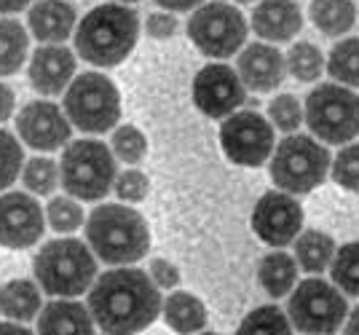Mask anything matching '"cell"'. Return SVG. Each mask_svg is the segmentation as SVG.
I'll return each mask as SVG.
<instances>
[{
    "instance_id": "obj_1",
    "label": "cell",
    "mask_w": 359,
    "mask_h": 335,
    "mask_svg": "<svg viewBox=\"0 0 359 335\" xmlns=\"http://www.w3.org/2000/svg\"><path fill=\"white\" fill-rule=\"evenodd\" d=\"M156 282L140 268H110L97 276L89 292V311L105 335H137L161 311Z\"/></svg>"
},
{
    "instance_id": "obj_2",
    "label": "cell",
    "mask_w": 359,
    "mask_h": 335,
    "mask_svg": "<svg viewBox=\"0 0 359 335\" xmlns=\"http://www.w3.org/2000/svg\"><path fill=\"white\" fill-rule=\"evenodd\" d=\"M140 38L137 11L123 3H102L81 19L75 51L94 67H116L132 54Z\"/></svg>"
},
{
    "instance_id": "obj_3",
    "label": "cell",
    "mask_w": 359,
    "mask_h": 335,
    "mask_svg": "<svg viewBox=\"0 0 359 335\" xmlns=\"http://www.w3.org/2000/svg\"><path fill=\"white\" fill-rule=\"evenodd\" d=\"M86 242L91 252L110 266H129L145 258L150 231L145 217L123 204H102L86 220Z\"/></svg>"
},
{
    "instance_id": "obj_4",
    "label": "cell",
    "mask_w": 359,
    "mask_h": 335,
    "mask_svg": "<svg viewBox=\"0 0 359 335\" xmlns=\"http://www.w3.org/2000/svg\"><path fill=\"white\" fill-rule=\"evenodd\" d=\"M94 252L78 239H54L35 255V279L48 295L78 298L94 285Z\"/></svg>"
},
{
    "instance_id": "obj_5",
    "label": "cell",
    "mask_w": 359,
    "mask_h": 335,
    "mask_svg": "<svg viewBox=\"0 0 359 335\" xmlns=\"http://www.w3.org/2000/svg\"><path fill=\"white\" fill-rule=\"evenodd\" d=\"M60 180L65 191L81 201L102 198L116 183L113 151L97 139H75L62 153Z\"/></svg>"
},
{
    "instance_id": "obj_6",
    "label": "cell",
    "mask_w": 359,
    "mask_h": 335,
    "mask_svg": "<svg viewBox=\"0 0 359 335\" xmlns=\"http://www.w3.org/2000/svg\"><path fill=\"white\" fill-rule=\"evenodd\" d=\"M330 172V151L309 135H290L271 158V180L285 193H309L325 183Z\"/></svg>"
},
{
    "instance_id": "obj_7",
    "label": "cell",
    "mask_w": 359,
    "mask_h": 335,
    "mask_svg": "<svg viewBox=\"0 0 359 335\" xmlns=\"http://www.w3.org/2000/svg\"><path fill=\"white\" fill-rule=\"evenodd\" d=\"M65 116L81 132L100 135L121 118V94L102 73H81L65 92Z\"/></svg>"
},
{
    "instance_id": "obj_8",
    "label": "cell",
    "mask_w": 359,
    "mask_h": 335,
    "mask_svg": "<svg viewBox=\"0 0 359 335\" xmlns=\"http://www.w3.org/2000/svg\"><path fill=\"white\" fill-rule=\"evenodd\" d=\"M303 121L322 142L344 145L359 135V94L348 86L322 83L309 94Z\"/></svg>"
},
{
    "instance_id": "obj_9",
    "label": "cell",
    "mask_w": 359,
    "mask_h": 335,
    "mask_svg": "<svg viewBox=\"0 0 359 335\" xmlns=\"http://www.w3.org/2000/svg\"><path fill=\"white\" fill-rule=\"evenodd\" d=\"M188 38L194 46L212 60H228L233 57L244 41H247V22L236 6L212 0L196 8L188 19Z\"/></svg>"
},
{
    "instance_id": "obj_10",
    "label": "cell",
    "mask_w": 359,
    "mask_h": 335,
    "mask_svg": "<svg viewBox=\"0 0 359 335\" xmlns=\"http://www.w3.org/2000/svg\"><path fill=\"white\" fill-rule=\"evenodd\" d=\"M290 322L306 335H332L348 317L344 292L325 279H306L290 295Z\"/></svg>"
},
{
    "instance_id": "obj_11",
    "label": "cell",
    "mask_w": 359,
    "mask_h": 335,
    "mask_svg": "<svg viewBox=\"0 0 359 335\" xmlns=\"http://www.w3.org/2000/svg\"><path fill=\"white\" fill-rule=\"evenodd\" d=\"M220 145L239 167H260L273 153V126L257 110L231 113L220 126Z\"/></svg>"
},
{
    "instance_id": "obj_12",
    "label": "cell",
    "mask_w": 359,
    "mask_h": 335,
    "mask_svg": "<svg viewBox=\"0 0 359 335\" xmlns=\"http://www.w3.org/2000/svg\"><path fill=\"white\" fill-rule=\"evenodd\" d=\"M252 228L260 242L287 247L298 239L303 228V207L285 191H269L257 198L252 210Z\"/></svg>"
},
{
    "instance_id": "obj_13",
    "label": "cell",
    "mask_w": 359,
    "mask_h": 335,
    "mask_svg": "<svg viewBox=\"0 0 359 335\" xmlns=\"http://www.w3.org/2000/svg\"><path fill=\"white\" fill-rule=\"evenodd\" d=\"M194 102L207 118H228L244 102V83L233 67L215 62L194 78Z\"/></svg>"
},
{
    "instance_id": "obj_14",
    "label": "cell",
    "mask_w": 359,
    "mask_h": 335,
    "mask_svg": "<svg viewBox=\"0 0 359 335\" xmlns=\"http://www.w3.org/2000/svg\"><path fill=\"white\" fill-rule=\"evenodd\" d=\"M43 236V210L22 191L0 196V247L27 249Z\"/></svg>"
},
{
    "instance_id": "obj_15",
    "label": "cell",
    "mask_w": 359,
    "mask_h": 335,
    "mask_svg": "<svg viewBox=\"0 0 359 335\" xmlns=\"http://www.w3.org/2000/svg\"><path fill=\"white\" fill-rule=\"evenodd\" d=\"M70 126L65 110L48 100H38L22 107L16 116V132L35 151H57L70 139Z\"/></svg>"
},
{
    "instance_id": "obj_16",
    "label": "cell",
    "mask_w": 359,
    "mask_h": 335,
    "mask_svg": "<svg viewBox=\"0 0 359 335\" xmlns=\"http://www.w3.org/2000/svg\"><path fill=\"white\" fill-rule=\"evenodd\" d=\"M75 73L73 51L62 43H43L32 51L30 57V83L35 92L54 97L67 92Z\"/></svg>"
},
{
    "instance_id": "obj_17",
    "label": "cell",
    "mask_w": 359,
    "mask_h": 335,
    "mask_svg": "<svg viewBox=\"0 0 359 335\" xmlns=\"http://www.w3.org/2000/svg\"><path fill=\"white\" fill-rule=\"evenodd\" d=\"M285 57L271 43H250L239 57V73L244 89L252 92H273L285 81Z\"/></svg>"
},
{
    "instance_id": "obj_18",
    "label": "cell",
    "mask_w": 359,
    "mask_h": 335,
    "mask_svg": "<svg viewBox=\"0 0 359 335\" xmlns=\"http://www.w3.org/2000/svg\"><path fill=\"white\" fill-rule=\"evenodd\" d=\"M252 27L263 41H290L303 27L300 6L295 0H260L252 11Z\"/></svg>"
},
{
    "instance_id": "obj_19",
    "label": "cell",
    "mask_w": 359,
    "mask_h": 335,
    "mask_svg": "<svg viewBox=\"0 0 359 335\" xmlns=\"http://www.w3.org/2000/svg\"><path fill=\"white\" fill-rule=\"evenodd\" d=\"M38 335H94V317L89 306L78 301H51L41 308Z\"/></svg>"
},
{
    "instance_id": "obj_20",
    "label": "cell",
    "mask_w": 359,
    "mask_h": 335,
    "mask_svg": "<svg viewBox=\"0 0 359 335\" xmlns=\"http://www.w3.org/2000/svg\"><path fill=\"white\" fill-rule=\"evenodd\" d=\"M75 27V8L65 0H38L30 8V32L43 43L67 41Z\"/></svg>"
},
{
    "instance_id": "obj_21",
    "label": "cell",
    "mask_w": 359,
    "mask_h": 335,
    "mask_svg": "<svg viewBox=\"0 0 359 335\" xmlns=\"http://www.w3.org/2000/svg\"><path fill=\"white\" fill-rule=\"evenodd\" d=\"M164 322L180 335H194L207 324V308L191 292H172L161 306Z\"/></svg>"
},
{
    "instance_id": "obj_22",
    "label": "cell",
    "mask_w": 359,
    "mask_h": 335,
    "mask_svg": "<svg viewBox=\"0 0 359 335\" xmlns=\"http://www.w3.org/2000/svg\"><path fill=\"white\" fill-rule=\"evenodd\" d=\"M41 311V289L30 279H11L0 287V314L8 320H32Z\"/></svg>"
},
{
    "instance_id": "obj_23",
    "label": "cell",
    "mask_w": 359,
    "mask_h": 335,
    "mask_svg": "<svg viewBox=\"0 0 359 335\" xmlns=\"http://www.w3.org/2000/svg\"><path fill=\"white\" fill-rule=\"evenodd\" d=\"M257 279H260V287L266 289L271 298H285L298 282V263L287 252H271L260 260Z\"/></svg>"
},
{
    "instance_id": "obj_24",
    "label": "cell",
    "mask_w": 359,
    "mask_h": 335,
    "mask_svg": "<svg viewBox=\"0 0 359 335\" xmlns=\"http://www.w3.org/2000/svg\"><path fill=\"white\" fill-rule=\"evenodd\" d=\"M309 14H311L316 30L330 38H338L354 27L357 6H354V0H314Z\"/></svg>"
},
{
    "instance_id": "obj_25",
    "label": "cell",
    "mask_w": 359,
    "mask_h": 335,
    "mask_svg": "<svg viewBox=\"0 0 359 335\" xmlns=\"http://www.w3.org/2000/svg\"><path fill=\"white\" fill-rule=\"evenodd\" d=\"M335 258V244L322 231H306L295 239V263L306 274H322Z\"/></svg>"
},
{
    "instance_id": "obj_26",
    "label": "cell",
    "mask_w": 359,
    "mask_h": 335,
    "mask_svg": "<svg viewBox=\"0 0 359 335\" xmlns=\"http://www.w3.org/2000/svg\"><path fill=\"white\" fill-rule=\"evenodd\" d=\"M27 30L16 19H0V76H14L27 60Z\"/></svg>"
},
{
    "instance_id": "obj_27",
    "label": "cell",
    "mask_w": 359,
    "mask_h": 335,
    "mask_svg": "<svg viewBox=\"0 0 359 335\" xmlns=\"http://www.w3.org/2000/svg\"><path fill=\"white\" fill-rule=\"evenodd\" d=\"M330 76L348 89H359V38H346L330 48V60L325 62Z\"/></svg>"
},
{
    "instance_id": "obj_28",
    "label": "cell",
    "mask_w": 359,
    "mask_h": 335,
    "mask_svg": "<svg viewBox=\"0 0 359 335\" xmlns=\"http://www.w3.org/2000/svg\"><path fill=\"white\" fill-rule=\"evenodd\" d=\"M292 333V322L287 320V314L279 306H260L250 311L244 322L239 324L236 335H290Z\"/></svg>"
},
{
    "instance_id": "obj_29",
    "label": "cell",
    "mask_w": 359,
    "mask_h": 335,
    "mask_svg": "<svg viewBox=\"0 0 359 335\" xmlns=\"http://www.w3.org/2000/svg\"><path fill=\"white\" fill-rule=\"evenodd\" d=\"M285 67L292 78L309 83V81H316V78L325 73V54H322L319 46H314V43L298 41L295 46L287 51Z\"/></svg>"
},
{
    "instance_id": "obj_30",
    "label": "cell",
    "mask_w": 359,
    "mask_h": 335,
    "mask_svg": "<svg viewBox=\"0 0 359 335\" xmlns=\"http://www.w3.org/2000/svg\"><path fill=\"white\" fill-rule=\"evenodd\" d=\"M332 282L346 295L359 298V242L344 244L332 258Z\"/></svg>"
},
{
    "instance_id": "obj_31",
    "label": "cell",
    "mask_w": 359,
    "mask_h": 335,
    "mask_svg": "<svg viewBox=\"0 0 359 335\" xmlns=\"http://www.w3.org/2000/svg\"><path fill=\"white\" fill-rule=\"evenodd\" d=\"M22 180L27 185V191L38 193V196H48L57 180H60V167L51 161V158H30L25 167H22Z\"/></svg>"
},
{
    "instance_id": "obj_32",
    "label": "cell",
    "mask_w": 359,
    "mask_h": 335,
    "mask_svg": "<svg viewBox=\"0 0 359 335\" xmlns=\"http://www.w3.org/2000/svg\"><path fill=\"white\" fill-rule=\"evenodd\" d=\"M113 153L123 164H140L148 153V139L137 126H118L113 135Z\"/></svg>"
},
{
    "instance_id": "obj_33",
    "label": "cell",
    "mask_w": 359,
    "mask_h": 335,
    "mask_svg": "<svg viewBox=\"0 0 359 335\" xmlns=\"http://www.w3.org/2000/svg\"><path fill=\"white\" fill-rule=\"evenodd\" d=\"M48 223H51V228L60 231V233H70L75 231L78 226H83V210H81V204L73 201L70 196H54L48 201Z\"/></svg>"
},
{
    "instance_id": "obj_34",
    "label": "cell",
    "mask_w": 359,
    "mask_h": 335,
    "mask_svg": "<svg viewBox=\"0 0 359 335\" xmlns=\"http://www.w3.org/2000/svg\"><path fill=\"white\" fill-rule=\"evenodd\" d=\"M269 118L276 129H282L285 135H292L303 123V107H300L298 97L292 94H279L276 100H271Z\"/></svg>"
},
{
    "instance_id": "obj_35",
    "label": "cell",
    "mask_w": 359,
    "mask_h": 335,
    "mask_svg": "<svg viewBox=\"0 0 359 335\" xmlns=\"http://www.w3.org/2000/svg\"><path fill=\"white\" fill-rule=\"evenodd\" d=\"M22 164H25L22 145L16 142V137L11 132L0 129V191H6L19 177Z\"/></svg>"
},
{
    "instance_id": "obj_36",
    "label": "cell",
    "mask_w": 359,
    "mask_h": 335,
    "mask_svg": "<svg viewBox=\"0 0 359 335\" xmlns=\"http://www.w3.org/2000/svg\"><path fill=\"white\" fill-rule=\"evenodd\" d=\"M332 180L346 188V191H357L359 193V142L348 145L335 156L332 167H330Z\"/></svg>"
},
{
    "instance_id": "obj_37",
    "label": "cell",
    "mask_w": 359,
    "mask_h": 335,
    "mask_svg": "<svg viewBox=\"0 0 359 335\" xmlns=\"http://www.w3.org/2000/svg\"><path fill=\"white\" fill-rule=\"evenodd\" d=\"M113 185H116V196L123 198V201H132V204L142 201L150 191L148 177H145L140 169H123Z\"/></svg>"
},
{
    "instance_id": "obj_38",
    "label": "cell",
    "mask_w": 359,
    "mask_h": 335,
    "mask_svg": "<svg viewBox=\"0 0 359 335\" xmlns=\"http://www.w3.org/2000/svg\"><path fill=\"white\" fill-rule=\"evenodd\" d=\"M150 279L156 282V287L172 289L180 285V271H177V266H172L169 260L156 258V260H150Z\"/></svg>"
},
{
    "instance_id": "obj_39",
    "label": "cell",
    "mask_w": 359,
    "mask_h": 335,
    "mask_svg": "<svg viewBox=\"0 0 359 335\" xmlns=\"http://www.w3.org/2000/svg\"><path fill=\"white\" fill-rule=\"evenodd\" d=\"M177 19L172 14H150L148 16V35L150 38H158V41H166V38H172L175 32H177Z\"/></svg>"
},
{
    "instance_id": "obj_40",
    "label": "cell",
    "mask_w": 359,
    "mask_h": 335,
    "mask_svg": "<svg viewBox=\"0 0 359 335\" xmlns=\"http://www.w3.org/2000/svg\"><path fill=\"white\" fill-rule=\"evenodd\" d=\"M11 113H14V92L6 83H0V123L6 121Z\"/></svg>"
},
{
    "instance_id": "obj_41",
    "label": "cell",
    "mask_w": 359,
    "mask_h": 335,
    "mask_svg": "<svg viewBox=\"0 0 359 335\" xmlns=\"http://www.w3.org/2000/svg\"><path fill=\"white\" fill-rule=\"evenodd\" d=\"M156 3L169 8V11H191L196 6H201L204 0H156Z\"/></svg>"
},
{
    "instance_id": "obj_42",
    "label": "cell",
    "mask_w": 359,
    "mask_h": 335,
    "mask_svg": "<svg viewBox=\"0 0 359 335\" xmlns=\"http://www.w3.org/2000/svg\"><path fill=\"white\" fill-rule=\"evenodd\" d=\"M0 335H35L30 327L16 324V322H0Z\"/></svg>"
},
{
    "instance_id": "obj_43",
    "label": "cell",
    "mask_w": 359,
    "mask_h": 335,
    "mask_svg": "<svg viewBox=\"0 0 359 335\" xmlns=\"http://www.w3.org/2000/svg\"><path fill=\"white\" fill-rule=\"evenodd\" d=\"M27 6H30V0H0V14H16Z\"/></svg>"
},
{
    "instance_id": "obj_44",
    "label": "cell",
    "mask_w": 359,
    "mask_h": 335,
    "mask_svg": "<svg viewBox=\"0 0 359 335\" xmlns=\"http://www.w3.org/2000/svg\"><path fill=\"white\" fill-rule=\"evenodd\" d=\"M344 335H359V306L351 311V317H346V330Z\"/></svg>"
},
{
    "instance_id": "obj_45",
    "label": "cell",
    "mask_w": 359,
    "mask_h": 335,
    "mask_svg": "<svg viewBox=\"0 0 359 335\" xmlns=\"http://www.w3.org/2000/svg\"><path fill=\"white\" fill-rule=\"evenodd\" d=\"M236 3H252V0H236Z\"/></svg>"
},
{
    "instance_id": "obj_46",
    "label": "cell",
    "mask_w": 359,
    "mask_h": 335,
    "mask_svg": "<svg viewBox=\"0 0 359 335\" xmlns=\"http://www.w3.org/2000/svg\"><path fill=\"white\" fill-rule=\"evenodd\" d=\"M123 3H137V0H123Z\"/></svg>"
},
{
    "instance_id": "obj_47",
    "label": "cell",
    "mask_w": 359,
    "mask_h": 335,
    "mask_svg": "<svg viewBox=\"0 0 359 335\" xmlns=\"http://www.w3.org/2000/svg\"><path fill=\"white\" fill-rule=\"evenodd\" d=\"M201 335H217V333H201Z\"/></svg>"
}]
</instances>
